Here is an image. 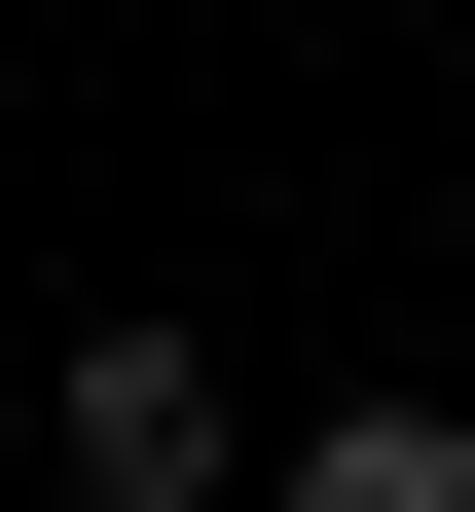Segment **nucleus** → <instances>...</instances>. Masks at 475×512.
I'll list each match as a JSON object with an SVG mask.
<instances>
[{
    "label": "nucleus",
    "instance_id": "obj_2",
    "mask_svg": "<svg viewBox=\"0 0 475 512\" xmlns=\"http://www.w3.org/2000/svg\"><path fill=\"white\" fill-rule=\"evenodd\" d=\"M293 512H475V403H329V439H293Z\"/></svg>",
    "mask_w": 475,
    "mask_h": 512
},
{
    "label": "nucleus",
    "instance_id": "obj_1",
    "mask_svg": "<svg viewBox=\"0 0 475 512\" xmlns=\"http://www.w3.org/2000/svg\"><path fill=\"white\" fill-rule=\"evenodd\" d=\"M37 439H74V512H220V330H147V293H110V330L37 366Z\"/></svg>",
    "mask_w": 475,
    "mask_h": 512
}]
</instances>
